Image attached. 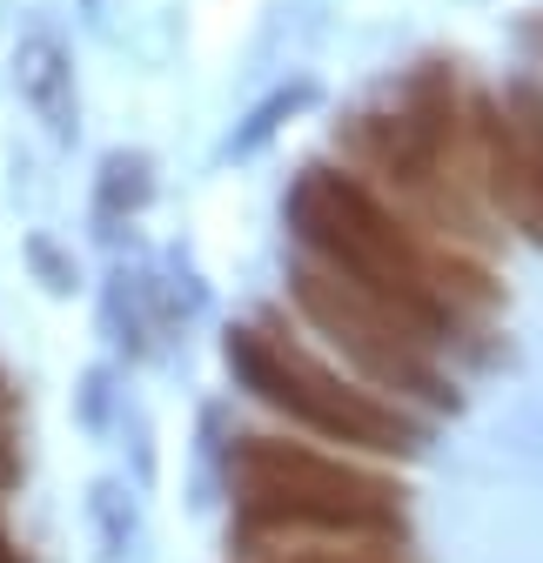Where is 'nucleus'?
Here are the masks:
<instances>
[{
  "mask_svg": "<svg viewBox=\"0 0 543 563\" xmlns=\"http://www.w3.org/2000/svg\"><path fill=\"white\" fill-rule=\"evenodd\" d=\"M14 88L34 108V121L54 141H75L81 128V95H75V54H67L54 34H27L14 47Z\"/></svg>",
  "mask_w": 543,
  "mask_h": 563,
  "instance_id": "nucleus-6",
  "label": "nucleus"
},
{
  "mask_svg": "<svg viewBox=\"0 0 543 563\" xmlns=\"http://www.w3.org/2000/svg\"><path fill=\"white\" fill-rule=\"evenodd\" d=\"M282 222L296 235V255L322 262L329 275H343L356 296H369L389 316H402V322H410L436 349V356L463 349L469 342V322H477L484 309H497L490 268L469 255V249L436 242L423 222H410L356 168L309 162L289 181Z\"/></svg>",
  "mask_w": 543,
  "mask_h": 563,
  "instance_id": "nucleus-1",
  "label": "nucleus"
},
{
  "mask_svg": "<svg viewBox=\"0 0 543 563\" xmlns=\"http://www.w3.org/2000/svg\"><path fill=\"white\" fill-rule=\"evenodd\" d=\"M155 195V162L142 148H114L101 162V188H95V216L101 222H121V216H142Z\"/></svg>",
  "mask_w": 543,
  "mask_h": 563,
  "instance_id": "nucleus-9",
  "label": "nucleus"
},
{
  "mask_svg": "<svg viewBox=\"0 0 543 563\" xmlns=\"http://www.w3.org/2000/svg\"><path fill=\"white\" fill-rule=\"evenodd\" d=\"M248 563H417L402 543H276Z\"/></svg>",
  "mask_w": 543,
  "mask_h": 563,
  "instance_id": "nucleus-10",
  "label": "nucleus"
},
{
  "mask_svg": "<svg viewBox=\"0 0 543 563\" xmlns=\"http://www.w3.org/2000/svg\"><path fill=\"white\" fill-rule=\"evenodd\" d=\"M222 363H229L235 389H248L262 409L289 416L302 437L343 443L363 456H417L430 437V422L417 409H402V402L363 389L356 376L329 369L315 349H302L276 322H235L222 335Z\"/></svg>",
  "mask_w": 543,
  "mask_h": 563,
  "instance_id": "nucleus-4",
  "label": "nucleus"
},
{
  "mask_svg": "<svg viewBox=\"0 0 543 563\" xmlns=\"http://www.w3.org/2000/svg\"><path fill=\"white\" fill-rule=\"evenodd\" d=\"M289 302H296V316L335 349V356L356 369L363 389H376L389 402H417L430 416L456 409V383L443 369L450 356H436V349L410 322H402V316H389L383 302L356 296L343 275H329L322 262L296 255L289 262Z\"/></svg>",
  "mask_w": 543,
  "mask_h": 563,
  "instance_id": "nucleus-5",
  "label": "nucleus"
},
{
  "mask_svg": "<svg viewBox=\"0 0 543 563\" xmlns=\"http://www.w3.org/2000/svg\"><path fill=\"white\" fill-rule=\"evenodd\" d=\"M463 81L450 60H417L383 101H363L335 121L343 168L383 188L410 222H423L450 249H484V201L469 181V134H463Z\"/></svg>",
  "mask_w": 543,
  "mask_h": 563,
  "instance_id": "nucleus-2",
  "label": "nucleus"
},
{
  "mask_svg": "<svg viewBox=\"0 0 543 563\" xmlns=\"http://www.w3.org/2000/svg\"><path fill=\"white\" fill-rule=\"evenodd\" d=\"M229 543L242 556L276 543H402V483L356 456H329L296 437L242 430L229 443Z\"/></svg>",
  "mask_w": 543,
  "mask_h": 563,
  "instance_id": "nucleus-3",
  "label": "nucleus"
},
{
  "mask_svg": "<svg viewBox=\"0 0 543 563\" xmlns=\"http://www.w3.org/2000/svg\"><path fill=\"white\" fill-rule=\"evenodd\" d=\"M0 563H27V556H21V543L8 537V523H0Z\"/></svg>",
  "mask_w": 543,
  "mask_h": 563,
  "instance_id": "nucleus-13",
  "label": "nucleus"
},
{
  "mask_svg": "<svg viewBox=\"0 0 543 563\" xmlns=\"http://www.w3.org/2000/svg\"><path fill=\"white\" fill-rule=\"evenodd\" d=\"M108 329L128 356H148L155 335H162V316H155V282L134 275V268H114L108 275Z\"/></svg>",
  "mask_w": 543,
  "mask_h": 563,
  "instance_id": "nucleus-8",
  "label": "nucleus"
},
{
  "mask_svg": "<svg viewBox=\"0 0 543 563\" xmlns=\"http://www.w3.org/2000/svg\"><path fill=\"white\" fill-rule=\"evenodd\" d=\"M302 101H309V81H296V88H289V95H276V101H262V108L248 114V128H242V134L229 141V148H235V155H248V148H262V141H268V134H276V128H282V114H296Z\"/></svg>",
  "mask_w": 543,
  "mask_h": 563,
  "instance_id": "nucleus-11",
  "label": "nucleus"
},
{
  "mask_svg": "<svg viewBox=\"0 0 543 563\" xmlns=\"http://www.w3.org/2000/svg\"><path fill=\"white\" fill-rule=\"evenodd\" d=\"M27 262L41 268V282H47L54 296H67V289H75V262H60V249H54L47 235H34V242H27Z\"/></svg>",
  "mask_w": 543,
  "mask_h": 563,
  "instance_id": "nucleus-12",
  "label": "nucleus"
},
{
  "mask_svg": "<svg viewBox=\"0 0 543 563\" xmlns=\"http://www.w3.org/2000/svg\"><path fill=\"white\" fill-rule=\"evenodd\" d=\"M503 108L517 128V162H523V235L543 242V81H510Z\"/></svg>",
  "mask_w": 543,
  "mask_h": 563,
  "instance_id": "nucleus-7",
  "label": "nucleus"
}]
</instances>
